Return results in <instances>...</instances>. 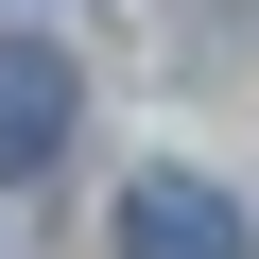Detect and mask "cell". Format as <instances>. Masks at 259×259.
Wrapping results in <instances>:
<instances>
[{
	"label": "cell",
	"mask_w": 259,
	"mask_h": 259,
	"mask_svg": "<svg viewBox=\"0 0 259 259\" xmlns=\"http://www.w3.org/2000/svg\"><path fill=\"white\" fill-rule=\"evenodd\" d=\"M104 242H121V259H259V225H242L207 173H121Z\"/></svg>",
	"instance_id": "obj_1"
},
{
	"label": "cell",
	"mask_w": 259,
	"mask_h": 259,
	"mask_svg": "<svg viewBox=\"0 0 259 259\" xmlns=\"http://www.w3.org/2000/svg\"><path fill=\"white\" fill-rule=\"evenodd\" d=\"M69 139V52L52 35H0V173H35Z\"/></svg>",
	"instance_id": "obj_2"
}]
</instances>
